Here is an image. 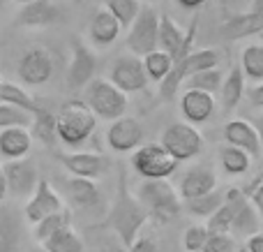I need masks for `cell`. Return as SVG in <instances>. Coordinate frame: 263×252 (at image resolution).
<instances>
[{
  "instance_id": "cell-16",
  "label": "cell",
  "mask_w": 263,
  "mask_h": 252,
  "mask_svg": "<svg viewBox=\"0 0 263 252\" xmlns=\"http://www.w3.org/2000/svg\"><path fill=\"white\" fill-rule=\"evenodd\" d=\"M227 40H242V37L263 35V0H254L252 9L245 14H236L222 26Z\"/></svg>"
},
{
  "instance_id": "cell-26",
  "label": "cell",
  "mask_w": 263,
  "mask_h": 252,
  "mask_svg": "<svg viewBox=\"0 0 263 252\" xmlns=\"http://www.w3.org/2000/svg\"><path fill=\"white\" fill-rule=\"evenodd\" d=\"M67 192L72 197V202L81 208H92L100 204V188L90 178H77V176H72L67 181Z\"/></svg>"
},
{
  "instance_id": "cell-7",
  "label": "cell",
  "mask_w": 263,
  "mask_h": 252,
  "mask_svg": "<svg viewBox=\"0 0 263 252\" xmlns=\"http://www.w3.org/2000/svg\"><path fill=\"white\" fill-rule=\"evenodd\" d=\"M159 21H162V16L153 7L143 5L136 21L129 26L127 35V46L134 56L145 58L153 51H159Z\"/></svg>"
},
{
  "instance_id": "cell-14",
  "label": "cell",
  "mask_w": 263,
  "mask_h": 252,
  "mask_svg": "<svg viewBox=\"0 0 263 252\" xmlns=\"http://www.w3.org/2000/svg\"><path fill=\"white\" fill-rule=\"evenodd\" d=\"M65 211L63 199L58 197L53 188H51L49 181L42 178L40 185H37L35 194L28 199L26 204V218L32 222V225H40L42 220H46L49 215H55V213Z\"/></svg>"
},
{
  "instance_id": "cell-36",
  "label": "cell",
  "mask_w": 263,
  "mask_h": 252,
  "mask_svg": "<svg viewBox=\"0 0 263 252\" xmlns=\"http://www.w3.org/2000/svg\"><path fill=\"white\" fill-rule=\"evenodd\" d=\"M143 65H145V72H148V79H155V81L162 83L171 74L173 58L168 53H164V51H153L150 56L143 58Z\"/></svg>"
},
{
  "instance_id": "cell-38",
  "label": "cell",
  "mask_w": 263,
  "mask_h": 252,
  "mask_svg": "<svg viewBox=\"0 0 263 252\" xmlns=\"http://www.w3.org/2000/svg\"><path fill=\"white\" fill-rule=\"evenodd\" d=\"M208 239H210L208 227L194 225V227H187L182 243H185V250H187V252H203L205 243H208Z\"/></svg>"
},
{
  "instance_id": "cell-18",
  "label": "cell",
  "mask_w": 263,
  "mask_h": 252,
  "mask_svg": "<svg viewBox=\"0 0 263 252\" xmlns=\"http://www.w3.org/2000/svg\"><path fill=\"white\" fill-rule=\"evenodd\" d=\"M217 190V176L210 167H194L190 169L180 181V197L185 202L199 199L203 194H210Z\"/></svg>"
},
{
  "instance_id": "cell-4",
  "label": "cell",
  "mask_w": 263,
  "mask_h": 252,
  "mask_svg": "<svg viewBox=\"0 0 263 252\" xmlns=\"http://www.w3.org/2000/svg\"><path fill=\"white\" fill-rule=\"evenodd\" d=\"M219 65V53L215 49H199L192 51L187 58L173 63V69L162 83H159V95L164 100H173L176 93L180 91V83L192 79L194 74L205 72V69H215Z\"/></svg>"
},
{
  "instance_id": "cell-17",
  "label": "cell",
  "mask_w": 263,
  "mask_h": 252,
  "mask_svg": "<svg viewBox=\"0 0 263 252\" xmlns=\"http://www.w3.org/2000/svg\"><path fill=\"white\" fill-rule=\"evenodd\" d=\"M224 139H227L229 146L240 148V151L250 153L252 157H261V153H263L261 137L250 120H242V118L229 120L224 125Z\"/></svg>"
},
{
  "instance_id": "cell-11",
  "label": "cell",
  "mask_w": 263,
  "mask_h": 252,
  "mask_svg": "<svg viewBox=\"0 0 263 252\" xmlns=\"http://www.w3.org/2000/svg\"><path fill=\"white\" fill-rule=\"evenodd\" d=\"M95 69H97L95 53L81 40H74L72 63H69V69H67V88L74 93L86 91L95 81Z\"/></svg>"
},
{
  "instance_id": "cell-50",
  "label": "cell",
  "mask_w": 263,
  "mask_h": 252,
  "mask_svg": "<svg viewBox=\"0 0 263 252\" xmlns=\"http://www.w3.org/2000/svg\"><path fill=\"white\" fill-rule=\"evenodd\" d=\"M238 252H250V250H247V245H242V248H238Z\"/></svg>"
},
{
  "instance_id": "cell-32",
  "label": "cell",
  "mask_w": 263,
  "mask_h": 252,
  "mask_svg": "<svg viewBox=\"0 0 263 252\" xmlns=\"http://www.w3.org/2000/svg\"><path fill=\"white\" fill-rule=\"evenodd\" d=\"M0 102L14 104V106H18V109L28 111V114H32V116H35L37 111L42 109V106L37 104V102L32 100V97L28 95V93L23 91L21 86H16V83H7V81L3 83V95H0Z\"/></svg>"
},
{
  "instance_id": "cell-20",
  "label": "cell",
  "mask_w": 263,
  "mask_h": 252,
  "mask_svg": "<svg viewBox=\"0 0 263 252\" xmlns=\"http://www.w3.org/2000/svg\"><path fill=\"white\" fill-rule=\"evenodd\" d=\"M32 132L28 128H7L0 130V153L9 160H23L30 153Z\"/></svg>"
},
{
  "instance_id": "cell-34",
  "label": "cell",
  "mask_w": 263,
  "mask_h": 252,
  "mask_svg": "<svg viewBox=\"0 0 263 252\" xmlns=\"http://www.w3.org/2000/svg\"><path fill=\"white\" fill-rule=\"evenodd\" d=\"M222 83H224L222 72H219V67H215V69H205V72L194 74L192 79L185 81V86H187V91H203V93L215 95L217 91H222Z\"/></svg>"
},
{
  "instance_id": "cell-13",
  "label": "cell",
  "mask_w": 263,
  "mask_h": 252,
  "mask_svg": "<svg viewBox=\"0 0 263 252\" xmlns=\"http://www.w3.org/2000/svg\"><path fill=\"white\" fill-rule=\"evenodd\" d=\"M16 74L28 86H42V83H46L51 79V74H53V58H51V53L44 49H30L18 60Z\"/></svg>"
},
{
  "instance_id": "cell-24",
  "label": "cell",
  "mask_w": 263,
  "mask_h": 252,
  "mask_svg": "<svg viewBox=\"0 0 263 252\" xmlns=\"http://www.w3.org/2000/svg\"><path fill=\"white\" fill-rule=\"evenodd\" d=\"M261 215L259 211H256V206L252 204V199L245 194V190H242L240 199H238V208H236V220H233V231H238V234L242 236H254L261 231Z\"/></svg>"
},
{
  "instance_id": "cell-28",
  "label": "cell",
  "mask_w": 263,
  "mask_h": 252,
  "mask_svg": "<svg viewBox=\"0 0 263 252\" xmlns=\"http://www.w3.org/2000/svg\"><path fill=\"white\" fill-rule=\"evenodd\" d=\"M219 165H222V169L227 171L229 176H240L250 169L252 155L245 153V151H240V148L229 146L227 143V146L219 148Z\"/></svg>"
},
{
  "instance_id": "cell-29",
  "label": "cell",
  "mask_w": 263,
  "mask_h": 252,
  "mask_svg": "<svg viewBox=\"0 0 263 252\" xmlns=\"http://www.w3.org/2000/svg\"><path fill=\"white\" fill-rule=\"evenodd\" d=\"M224 204H227V192L215 190V192L203 194V197H199V199H190V202H185V208L196 218H213Z\"/></svg>"
},
{
  "instance_id": "cell-12",
  "label": "cell",
  "mask_w": 263,
  "mask_h": 252,
  "mask_svg": "<svg viewBox=\"0 0 263 252\" xmlns=\"http://www.w3.org/2000/svg\"><path fill=\"white\" fill-rule=\"evenodd\" d=\"M106 141H109L111 151L116 153H132L139 151L143 143V128L136 118L123 116V118L114 120L111 128L106 130Z\"/></svg>"
},
{
  "instance_id": "cell-30",
  "label": "cell",
  "mask_w": 263,
  "mask_h": 252,
  "mask_svg": "<svg viewBox=\"0 0 263 252\" xmlns=\"http://www.w3.org/2000/svg\"><path fill=\"white\" fill-rule=\"evenodd\" d=\"M32 137H37L44 146H53L58 137V116H53L51 111L40 109L32 120Z\"/></svg>"
},
{
  "instance_id": "cell-46",
  "label": "cell",
  "mask_w": 263,
  "mask_h": 252,
  "mask_svg": "<svg viewBox=\"0 0 263 252\" xmlns=\"http://www.w3.org/2000/svg\"><path fill=\"white\" fill-rule=\"evenodd\" d=\"M7 192H9L7 178H5V169H3V165H0V204H3V199L7 197Z\"/></svg>"
},
{
  "instance_id": "cell-2",
  "label": "cell",
  "mask_w": 263,
  "mask_h": 252,
  "mask_svg": "<svg viewBox=\"0 0 263 252\" xmlns=\"http://www.w3.org/2000/svg\"><path fill=\"white\" fill-rule=\"evenodd\" d=\"M136 197L157 222H168L180 215L182 197L168 181H143L136 190Z\"/></svg>"
},
{
  "instance_id": "cell-1",
  "label": "cell",
  "mask_w": 263,
  "mask_h": 252,
  "mask_svg": "<svg viewBox=\"0 0 263 252\" xmlns=\"http://www.w3.org/2000/svg\"><path fill=\"white\" fill-rule=\"evenodd\" d=\"M148 218H150V213L139 202V197L129 192L127 174H125V169H120L118 188H116V197H114V204H111L109 218L104 220V229L114 231L127 248H132L134 241L139 239L143 225L148 222Z\"/></svg>"
},
{
  "instance_id": "cell-44",
  "label": "cell",
  "mask_w": 263,
  "mask_h": 252,
  "mask_svg": "<svg viewBox=\"0 0 263 252\" xmlns=\"http://www.w3.org/2000/svg\"><path fill=\"white\" fill-rule=\"evenodd\" d=\"M250 102L256 109H263V83H259V86H254L250 91Z\"/></svg>"
},
{
  "instance_id": "cell-35",
  "label": "cell",
  "mask_w": 263,
  "mask_h": 252,
  "mask_svg": "<svg viewBox=\"0 0 263 252\" xmlns=\"http://www.w3.org/2000/svg\"><path fill=\"white\" fill-rule=\"evenodd\" d=\"M72 225V213H69V208H65V211L55 213V215H49L46 220H42L40 225H35V239L40 241V243H44L46 239H51L53 234H58L60 229H65V227Z\"/></svg>"
},
{
  "instance_id": "cell-8",
  "label": "cell",
  "mask_w": 263,
  "mask_h": 252,
  "mask_svg": "<svg viewBox=\"0 0 263 252\" xmlns=\"http://www.w3.org/2000/svg\"><path fill=\"white\" fill-rule=\"evenodd\" d=\"M162 146L176 157L178 162H185L203 153V134L190 123H173L164 130L162 134Z\"/></svg>"
},
{
  "instance_id": "cell-19",
  "label": "cell",
  "mask_w": 263,
  "mask_h": 252,
  "mask_svg": "<svg viewBox=\"0 0 263 252\" xmlns=\"http://www.w3.org/2000/svg\"><path fill=\"white\" fill-rule=\"evenodd\" d=\"M180 111L190 123H205L215 114V97L203 91H185L180 97Z\"/></svg>"
},
{
  "instance_id": "cell-33",
  "label": "cell",
  "mask_w": 263,
  "mask_h": 252,
  "mask_svg": "<svg viewBox=\"0 0 263 252\" xmlns=\"http://www.w3.org/2000/svg\"><path fill=\"white\" fill-rule=\"evenodd\" d=\"M102 3H104V9H109L123 23V28L132 26L136 21V16L141 14V9H143L141 0H102Z\"/></svg>"
},
{
  "instance_id": "cell-43",
  "label": "cell",
  "mask_w": 263,
  "mask_h": 252,
  "mask_svg": "<svg viewBox=\"0 0 263 252\" xmlns=\"http://www.w3.org/2000/svg\"><path fill=\"white\" fill-rule=\"evenodd\" d=\"M245 194L252 199V204L256 206V211H259V215L263 220V183L252 185V190H245Z\"/></svg>"
},
{
  "instance_id": "cell-51",
  "label": "cell",
  "mask_w": 263,
  "mask_h": 252,
  "mask_svg": "<svg viewBox=\"0 0 263 252\" xmlns=\"http://www.w3.org/2000/svg\"><path fill=\"white\" fill-rule=\"evenodd\" d=\"M42 252H44V250H42Z\"/></svg>"
},
{
  "instance_id": "cell-39",
  "label": "cell",
  "mask_w": 263,
  "mask_h": 252,
  "mask_svg": "<svg viewBox=\"0 0 263 252\" xmlns=\"http://www.w3.org/2000/svg\"><path fill=\"white\" fill-rule=\"evenodd\" d=\"M203 252H238L236 239L231 234H210Z\"/></svg>"
},
{
  "instance_id": "cell-47",
  "label": "cell",
  "mask_w": 263,
  "mask_h": 252,
  "mask_svg": "<svg viewBox=\"0 0 263 252\" xmlns=\"http://www.w3.org/2000/svg\"><path fill=\"white\" fill-rule=\"evenodd\" d=\"M178 3H180L185 9H199L201 5H205L208 0H178Z\"/></svg>"
},
{
  "instance_id": "cell-49",
  "label": "cell",
  "mask_w": 263,
  "mask_h": 252,
  "mask_svg": "<svg viewBox=\"0 0 263 252\" xmlns=\"http://www.w3.org/2000/svg\"><path fill=\"white\" fill-rule=\"evenodd\" d=\"M16 3H23V5H30V3H37V0H16Z\"/></svg>"
},
{
  "instance_id": "cell-27",
  "label": "cell",
  "mask_w": 263,
  "mask_h": 252,
  "mask_svg": "<svg viewBox=\"0 0 263 252\" xmlns=\"http://www.w3.org/2000/svg\"><path fill=\"white\" fill-rule=\"evenodd\" d=\"M42 250L44 252H86V243L77 234V229L69 225L65 229H60L58 234H53L51 239H46L42 243Z\"/></svg>"
},
{
  "instance_id": "cell-23",
  "label": "cell",
  "mask_w": 263,
  "mask_h": 252,
  "mask_svg": "<svg viewBox=\"0 0 263 252\" xmlns=\"http://www.w3.org/2000/svg\"><path fill=\"white\" fill-rule=\"evenodd\" d=\"M240 194H242L240 188H227V204L213 218H208V225H205L210 234H229V231H233V220H236V208Z\"/></svg>"
},
{
  "instance_id": "cell-42",
  "label": "cell",
  "mask_w": 263,
  "mask_h": 252,
  "mask_svg": "<svg viewBox=\"0 0 263 252\" xmlns=\"http://www.w3.org/2000/svg\"><path fill=\"white\" fill-rule=\"evenodd\" d=\"M129 252H159V245L153 236H139L134 241V245L129 248Z\"/></svg>"
},
{
  "instance_id": "cell-5",
  "label": "cell",
  "mask_w": 263,
  "mask_h": 252,
  "mask_svg": "<svg viewBox=\"0 0 263 252\" xmlns=\"http://www.w3.org/2000/svg\"><path fill=\"white\" fill-rule=\"evenodd\" d=\"M180 162L162 146V143H143L132 153V167L143 181H168L176 174Z\"/></svg>"
},
{
  "instance_id": "cell-22",
  "label": "cell",
  "mask_w": 263,
  "mask_h": 252,
  "mask_svg": "<svg viewBox=\"0 0 263 252\" xmlns=\"http://www.w3.org/2000/svg\"><path fill=\"white\" fill-rule=\"evenodd\" d=\"M120 28H123V23L109 9H100V12H95V16L90 21V40L100 46H109L118 40Z\"/></svg>"
},
{
  "instance_id": "cell-45",
  "label": "cell",
  "mask_w": 263,
  "mask_h": 252,
  "mask_svg": "<svg viewBox=\"0 0 263 252\" xmlns=\"http://www.w3.org/2000/svg\"><path fill=\"white\" fill-rule=\"evenodd\" d=\"M245 245H247V250H250V252H263V231H259V234H254V236H250Z\"/></svg>"
},
{
  "instance_id": "cell-31",
  "label": "cell",
  "mask_w": 263,
  "mask_h": 252,
  "mask_svg": "<svg viewBox=\"0 0 263 252\" xmlns=\"http://www.w3.org/2000/svg\"><path fill=\"white\" fill-rule=\"evenodd\" d=\"M240 67L247 79L263 83V44H250L242 49Z\"/></svg>"
},
{
  "instance_id": "cell-37",
  "label": "cell",
  "mask_w": 263,
  "mask_h": 252,
  "mask_svg": "<svg viewBox=\"0 0 263 252\" xmlns=\"http://www.w3.org/2000/svg\"><path fill=\"white\" fill-rule=\"evenodd\" d=\"M32 120H35L32 114H28V111L18 109V106H14V104H7V102H0V130L28 128Z\"/></svg>"
},
{
  "instance_id": "cell-21",
  "label": "cell",
  "mask_w": 263,
  "mask_h": 252,
  "mask_svg": "<svg viewBox=\"0 0 263 252\" xmlns=\"http://www.w3.org/2000/svg\"><path fill=\"white\" fill-rule=\"evenodd\" d=\"M55 19H58V7L49 0H37V3L23 5V9L16 16V23L21 28H46Z\"/></svg>"
},
{
  "instance_id": "cell-3",
  "label": "cell",
  "mask_w": 263,
  "mask_h": 252,
  "mask_svg": "<svg viewBox=\"0 0 263 252\" xmlns=\"http://www.w3.org/2000/svg\"><path fill=\"white\" fill-rule=\"evenodd\" d=\"M97 128V116L81 100L65 102L58 114V137L67 146H81Z\"/></svg>"
},
{
  "instance_id": "cell-41",
  "label": "cell",
  "mask_w": 263,
  "mask_h": 252,
  "mask_svg": "<svg viewBox=\"0 0 263 252\" xmlns=\"http://www.w3.org/2000/svg\"><path fill=\"white\" fill-rule=\"evenodd\" d=\"M100 252H129V248L114 234V231H106L102 243H100Z\"/></svg>"
},
{
  "instance_id": "cell-10",
  "label": "cell",
  "mask_w": 263,
  "mask_h": 252,
  "mask_svg": "<svg viewBox=\"0 0 263 252\" xmlns=\"http://www.w3.org/2000/svg\"><path fill=\"white\" fill-rule=\"evenodd\" d=\"M5 169V178H7V188L14 197H32L40 185V171L37 165L30 157L23 160H9L7 165H3Z\"/></svg>"
},
{
  "instance_id": "cell-25",
  "label": "cell",
  "mask_w": 263,
  "mask_h": 252,
  "mask_svg": "<svg viewBox=\"0 0 263 252\" xmlns=\"http://www.w3.org/2000/svg\"><path fill=\"white\" fill-rule=\"evenodd\" d=\"M245 79L247 77H245V72H242L240 65H233V67L229 69V74L224 77L222 91H219L224 111H233L238 104H240L242 95H245Z\"/></svg>"
},
{
  "instance_id": "cell-9",
  "label": "cell",
  "mask_w": 263,
  "mask_h": 252,
  "mask_svg": "<svg viewBox=\"0 0 263 252\" xmlns=\"http://www.w3.org/2000/svg\"><path fill=\"white\" fill-rule=\"evenodd\" d=\"M109 81L114 86H118L120 91L127 95V93H139L148 86V72H145L143 58L134 53H125L118 56L111 65L109 72Z\"/></svg>"
},
{
  "instance_id": "cell-15",
  "label": "cell",
  "mask_w": 263,
  "mask_h": 252,
  "mask_svg": "<svg viewBox=\"0 0 263 252\" xmlns=\"http://www.w3.org/2000/svg\"><path fill=\"white\" fill-rule=\"evenodd\" d=\"M55 160L77 178H100L109 167V160L97 153H55Z\"/></svg>"
},
{
  "instance_id": "cell-48",
  "label": "cell",
  "mask_w": 263,
  "mask_h": 252,
  "mask_svg": "<svg viewBox=\"0 0 263 252\" xmlns=\"http://www.w3.org/2000/svg\"><path fill=\"white\" fill-rule=\"evenodd\" d=\"M252 125H254L256 132H259V137H261V146H263V116H254V118H252Z\"/></svg>"
},
{
  "instance_id": "cell-6",
  "label": "cell",
  "mask_w": 263,
  "mask_h": 252,
  "mask_svg": "<svg viewBox=\"0 0 263 252\" xmlns=\"http://www.w3.org/2000/svg\"><path fill=\"white\" fill-rule=\"evenodd\" d=\"M86 104L92 109V114L104 120H118L125 116L129 106V100L118 86L109 79H95L86 88Z\"/></svg>"
},
{
  "instance_id": "cell-40",
  "label": "cell",
  "mask_w": 263,
  "mask_h": 252,
  "mask_svg": "<svg viewBox=\"0 0 263 252\" xmlns=\"http://www.w3.org/2000/svg\"><path fill=\"white\" fill-rule=\"evenodd\" d=\"M14 227L16 225H9L0 218V252H12L14 248Z\"/></svg>"
}]
</instances>
